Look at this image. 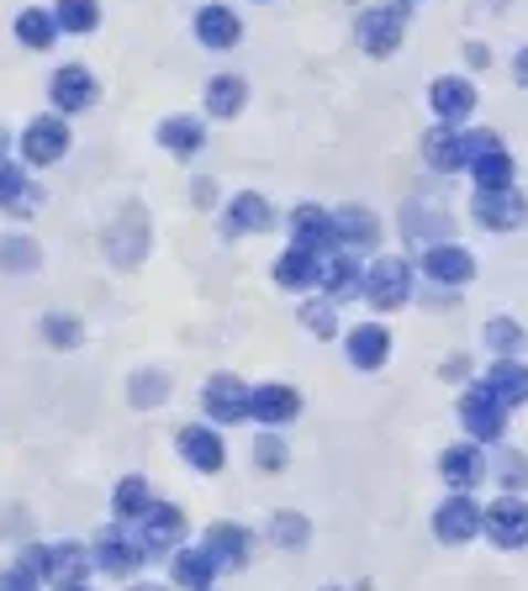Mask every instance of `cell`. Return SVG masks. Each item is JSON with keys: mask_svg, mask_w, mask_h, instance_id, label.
<instances>
[{"mask_svg": "<svg viewBox=\"0 0 528 591\" xmlns=\"http://www.w3.org/2000/svg\"><path fill=\"white\" fill-rule=\"evenodd\" d=\"M386 355H391V333L386 328L365 323V328L349 333V365H355V370H381Z\"/></svg>", "mask_w": 528, "mask_h": 591, "instance_id": "cell-15", "label": "cell"}, {"mask_svg": "<svg viewBox=\"0 0 528 591\" xmlns=\"http://www.w3.org/2000/svg\"><path fill=\"white\" fill-rule=\"evenodd\" d=\"M471 212H476V222L486 228V233H513V228H524L528 201L518 196V186H503V190H476Z\"/></svg>", "mask_w": 528, "mask_h": 591, "instance_id": "cell-4", "label": "cell"}, {"mask_svg": "<svg viewBox=\"0 0 528 591\" xmlns=\"http://www.w3.org/2000/svg\"><path fill=\"white\" fill-rule=\"evenodd\" d=\"M180 454L207 475L222 471V460H228V454H222V439H217L212 428H180Z\"/></svg>", "mask_w": 528, "mask_h": 591, "instance_id": "cell-17", "label": "cell"}, {"mask_svg": "<svg viewBox=\"0 0 528 591\" xmlns=\"http://www.w3.org/2000/svg\"><path fill=\"white\" fill-rule=\"evenodd\" d=\"M53 591H91V587H85V581H59Z\"/></svg>", "mask_w": 528, "mask_h": 591, "instance_id": "cell-45", "label": "cell"}, {"mask_svg": "<svg viewBox=\"0 0 528 591\" xmlns=\"http://www.w3.org/2000/svg\"><path fill=\"white\" fill-rule=\"evenodd\" d=\"M402 32H408V6H381V11H370L360 22V43L376 53V59H386L391 48L402 43Z\"/></svg>", "mask_w": 528, "mask_h": 591, "instance_id": "cell-6", "label": "cell"}, {"mask_svg": "<svg viewBox=\"0 0 528 591\" xmlns=\"http://www.w3.org/2000/svg\"><path fill=\"white\" fill-rule=\"evenodd\" d=\"M27 154L38 159V165H49L64 154V127L59 122H32V133H27Z\"/></svg>", "mask_w": 528, "mask_h": 591, "instance_id": "cell-28", "label": "cell"}, {"mask_svg": "<svg viewBox=\"0 0 528 591\" xmlns=\"http://www.w3.org/2000/svg\"><path fill=\"white\" fill-rule=\"evenodd\" d=\"M481 534L497 549H524L528 545V502L497 497L492 507H481Z\"/></svg>", "mask_w": 528, "mask_h": 591, "instance_id": "cell-1", "label": "cell"}, {"mask_svg": "<svg viewBox=\"0 0 528 591\" xmlns=\"http://www.w3.org/2000/svg\"><path fill=\"white\" fill-rule=\"evenodd\" d=\"M423 275L439 285H465L476 275V260H471V249H460V243H433L429 254H423Z\"/></svg>", "mask_w": 528, "mask_h": 591, "instance_id": "cell-8", "label": "cell"}, {"mask_svg": "<svg viewBox=\"0 0 528 591\" xmlns=\"http://www.w3.org/2000/svg\"><path fill=\"white\" fill-rule=\"evenodd\" d=\"M270 539L275 545H307V518H296V513H275V523H270Z\"/></svg>", "mask_w": 528, "mask_h": 591, "instance_id": "cell-34", "label": "cell"}, {"mask_svg": "<svg viewBox=\"0 0 528 591\" xmlns=\"http://www.w3.org/2000/svg\"><path fill=\"white\" fill-rule=\"evenodd\" d=\"M486 344H492V355L497 359L518 355V349H524V328H518L513 317H492V323H486Z\"/></svg>", "mask_w": 528, "mask_h": 591, "instance_id": "cell-32", "label": "cell"}, {"mask_svg": "<svg viewBox=\"0 0 528 591\" xmlns=\"http://www.w3.org/2000/svg\"><path fill=\"white\" fill-rule=\"evenodd\" d=\"M291 228H296V243L302 249H323V243H334V217L328 212H317V207H302V212L291 217Z\"/></svg>", "mask_w": 528, "mask_h": 591, "instance_id": "cell-24", "label": "cell"}, {"mask_svg": "<svg viewBox=\"0 0 528 591\" xmlns=\"http://www.w3.org/2000/svg\"><path fill=\"white\" fill-rule=\"evenodd\" d=\"M175 581H180L186 591H212L217 560L207 555V549H180V555H175Z\"/></svg>", "mask_w": 528, "mask_h": 591, "instance_id": "cell-19", "label": "cell"}, {"mask_svg": "<svg viewBox=\"0 0 528 591\" xmlns=\"http://www.w3.org/2000/svg\"><path fill=\"white\" fill-rule=\"evenodd\" d=\"M302 323L317 333V338H334L338 333V317H334V307H307L302 312Z\"/></svg>", "mask_w": 528, "mask_h": 591, "instance_id": "cell-39", "label": "cell"}, {"mask_svg": "<svg viewBox=\"0 0 528 591\" xmlns=\"http://www.w3.org/2000/svg\"><path fill=\"white\" fill-rule=\"evenodd\" d=\"M317 281H323V291H328L334 302H344V296H355L360 270H355V260H328L323 270H317Z\"/></svg>", "mask_w": 528, "mask_h": 591, "instance_id": "cell-29", "label": "cell"}, {"mask_svg": "<svg viewBox=\"0 0 528 591\" xmlns=\"http://www.w3.org/2000/svg\"><path fill=\"white\" fill-rule=\"evenodd\" d=\"M471 175H476L481 190L513 186V154H507V148H486V154H476V159H471Z\"/></svg>", "mask_w": 528, "mask_h": 591, "instance_id": "cell-23", "label": "cell"}, {"mask_svg": "<svg viewBox=\"0 0 528 591\" xmlns=\"http://www.w3.org/2000/svg\"><path fill=\"white\" fill-rule=\"evenodd\" d=\"M460 423L471 428V439L476 444H503L507 433V407L486 391V386H471L465 397H460Z\"/></svg>", "mask_w": 528, "mask_h": 591, "instance_id": "cell-2", "label": "cell"}, {"mask_svg": "<svg viewBox=\"0 0 528 591\" xmlns=\"http://www.w3.org/2000/svg\"><path fill=\"white\" fill-rule=\"evenodd\" d=\"M53 101H59V106H91V101H96L91 74H85V70H64L59 80H53Z\"/></svg>", "mask_w": 528, "mask_h": 591, "instance_id": "cell-27", "label": "cell"}, {"mask_svg": "<svg viewBox=\"0 0 528 591\" xmlns=\"http://www.w3.org/2000/svg\"><path fill=\"white\" fill-rule=\"evenodd\" d=\"M439 475L455 486V492H476L481 481H486V454L476 444H455V450L439 454Z\"/></svg>", "mask_w": 528, "mask_h": 591, "instance_id": "cell-9", "label": "cell"}, {"mask_svg": "<svg viewBox=\"0 0 528 591\" xmlns=\"http://www.w3.org/2000/svg\"><path fill=\"white\" fill-rule=\"evenodd\" d=\"M201 402H207V412L217 423H243L249 418V386L239 376H212L207 391H201Z\"/></svg>", "mask_w": 528, "mask_h": 591, "instance_id": "cell-7", "label": "cell"}, {"mask_svg": "<svg viewBox=\"0 0 528 591\" xmlns=\"http://www.w3.org/2000/svg\"><path fill=\"white\" fill-rule=\"evenodd\" d=\"M412 296V270L408 260H376L370 264V275H365V302L376 312H397L408 307Z\"/></svg>", "mask_w": 528, "mask_h": 591, "instance_id": "cell-3", "label": "cell"}, {"mask_svg": "<svg viewBox=\"0 0 528 591\" xmlns=\"http://www.w3.org/2000/svg\"><path fill=\"white\" fill-rule=\"evenodd\" d=\"M64 27H74V32H91L96 27V0H64Z\"/></svg>", "mask_w": 528, "mask_h": 591, "instance_id": "cell-36", "label": "cell"}, {"mask_svg": "<svg viewBox=\"0 0 528 591\" xmlns=\"http://www.w3.org/2000/svg\"><path fill=\"white\" fill-rule=\"evenodd\" d=\"M433 534H439L444 545H471V539H476L481 534V507L471 502V492H455V497L433 513Z\"/></svg>", "mask_w": 528, "mask_h": 591, "instance_id": "cell-5", "label": "cell"}, {"mask_svg": "<svg viewBox=\"0 0 528 591\" xmlns=\"http://www.w3.org/2000/svg\"><path fill=\"white\" fill-rule=\"evenodd\" d=\"M317 270H323V264H317V254L296 243V249H286V254H281V264H275V281L291 285V291H302V285L317 281Z\"/></svg>", "mask_w": 528, "mask_h": 591, "instance_id": "cell-22", "label": "cell"}, {"mask_svg": "<svg viewBox=\"0 0 528 591\" xmlns=\"http://www.w3.org/2000/svg\"><path fill=\"white\" fill-rule=\"evenodd\" d=\"M159 143H165V148H175V154H196V148H201V122L169 117L165 127H159Z\"/></svg>", "mask_w": 528, "mask_h": 591, "instance_id": "cell-30", "label": "cell"}, {"mask_svg": "<svg viewBox=\"0 0 528 591\" xmlns=\"http://www.w3.org/2000/svg\"><path fill=\"white\" fill-rule=\"evenodd\" d=\"M186 539V513L180 507H148L144 513V549H175Z\"/></svg>", "mask_w": 528, "mask_h": 591, "instance_id": "cell-14", "label": "cell"}, {"mask_svg": "<svg viewBox=\"0 0 528 591\" xmlns=\"http://www.w3.org/2000/svg\"><path fill=\"white\" fill-rule=\"evenodd\" d=\"M201 549L212 555L217 566H243V560H249V534H243L239 523H212Z\"/></svg>", "mask_w": 528, "mask_h": 591, "instance_id": "cell-18", "label": "cell"}, {"mask_svg": "<svg viewBox=\"0 0 528 591\" xmlns=\"http://www.w3.org/2000/svg\"><path fill=\"white\" fill-rule=\"evenodd\" d=\"M0 591H38V570L32 566H11L0 576Z\"/></svg>", "mask_w": 528, "mask_h": 591, "instance_id": "cell-40", "label": "cell"}, {"mask_svg": "<svg viewBox=\"0 0 528 591\" xmlns=\"http://www.w3.org/2000/svg\"><path fill=\"white\" fill-rule=\"evenodd\" d=\"M481 386H486V391H492L503 407H524L528 402V365H518L513 355H503L492 370H486V380H481Z\"/></svg>", "mask_w": 528, "mask_h": 591, "instance_id": "cell-11", "label": "cell"}, {"mask_svg": "<svg viewBox=\"0 0 528 591\" xmlns=\"http://www.w3.org/2000/svg\"><path fill=\"white\" fill-rule=\"evenodd\" d=\"M433 112L444 122H465L471 112H476V91H471V80H460V74H444V80H433Z\"/></svg>", "mask_w": 528, "mask_h": 591, "instance_id": "cell-13", "label": "cell"}, {"mask_svg": "<svg viewBox=\"0 0 528 591\" xmlns=\"http://www.w3.org/2000/svg\"><path fill=\"white\" fill-rule=\"evenodd\" d=\"M144 560H148V549L122 539V534H101L96 539V566L106 570V576H138Z\"/></svg>", "mask_w": 528, "mask_h": 591, "instance_id": "cell-12", "label": "cell"}, {"mask_svg": "<svg viewBox=\"0 0 528 591\" xmlns=\"http://www.w3.org/2000/svg\"><path fill=\"white\" fill-rule=\"evenodd\" d=\"M0 254H6V264H32V249H27V243H0Z\"/></svg>", "mask_w": 528, "mask_h": 591, "instance_id": "cell-43", "label": "cell"}, {"mask_svg": "<svg viewBox=\"0 0 528 591\" xmlns=\"http://www.w3.org/2000/svg\"><path fill=\"white\" fill-rule=\"evenodd\" d=\"M513 74H518V85H528V48L513 59Z\"/></svg>", "mask_w": 528, "mask_h": 591, "instance_id": "cell-44", "label": "cell"}, {"mask_svg": "<svg viewBox=\"0 0 528 591\" xmlns=\"http://www.w3.org/2000/svg\"><path fill=\"white\" fill-rule=\"evenodd\" d=\"M49 32H53V27L43 22V17H27V22H22V38H27V43H38V48L49 43Z\"/></svg>", "mask_w": 528, "mask_h": 591, "instance_id": "cell-42", "label": "cell"}, {"mask_svg": "<svg viewBox=\"0 0 528 591\" xmlns=\"http://www.w3.org/2000/svg\"><path fill=\"white\" fill-rule=\"evenodd\" d=\"M254 460H260V471H281V465H286V444H281L275 433H260V439H254Z\"/></svg>", "mask_w": 528, "mask_h": 591, "instance_id": "cell-35", "label": "cell"}, {"mask_svg": "<svg viewBox=\"0 0 528 591\" xmlns=\"http://www.w3.org/2000/svg\"><path fill=\"white\" fill-rule=\"evenodd\" d=\"M207 106H212L217 117H233V112L243 106V80H233V74L212 80V91H207Z\"/></svg>", "mask_w": 528, "mask_h": 591, "instance_id": "cell-33", "label": "cell"}, {"mask_svg": "<svg viewBox=\"0 0 528 591\" xmlns=\"http://www.w3.org/2000/svg\"><path fill=\"white\" fill-rule=\"evenodd\" d=\"M49 338L59 344V349H74V344H80V323H64V317H53V323H49Z\"/></svg>", "mask_w": 528, "mask_h": 591, "instance_id": "cell-41", "label": "cell"}, {"mask_svg": "<svg viewBox=\"0 0 528 591\" xmlns=\"http://www.w3.org/2000/svg\"><path fill=\"white\" fill-rule=\"evenodd\" d=\"M112 507H117V518H144L148 513V481L127 475V481L117 486V497H112Z\"/></svg>", "mask_w": 528, "mask_h": 591, "instance_id": "cell-31", "label": "cell"}, {"mask_svg": "<svg viewBox=\"0 0 528 591\" xmlns=\"http://www.w3.org/2000/svg\"><path fill=\"white\" fill-rule=\"evenodd\" d=\"M423 154H429V165H433V169H460V165H471V148H465V133H455V122L433 127L429 143H423Z\"/></svg>", "mask_w": 528, "mask_h": 591, "instance_id": "cell-16", "label": "cell"}, {"mask_svg": "<svg viewBox=\"0 0 528 591\" xmlns=\"http://www.w3.org/2000/svg\"><path fill=\"white\" fill-rule=\"evenodd\" d=\"M196 32H201L207 48H233L239 43V17H233L228 6H207V11L196 17Z\"/></svg>", "mask_w": 528, "mask_h": 591, "instance_id": "cell-21", "label": "cell"}, {"mask_svg": "<svg viewBox=\"0 0 528 591\" xmlns=\"http://www.w3.org/2000/svg\"><path fill=\"white\" fill-rule=\"evenodd\" d=\"M334 238L338 243H355V249H370V243H376V222H370V212H360V207H344V212L334 217Z\"/></svg>", "mask_w": 528, "mask_h": 591, "instance_id": "cell-25", "label": "cell"}, {"mask_svg": "<svg viewBox=\"0 0 528 591\" xmlns=\"http://www.w3.org/2000/svg\"><path fill=\"white\" fill-rule=\"evenodd\" d=\"M497 481H507L513 492H524V486H528V460H524V454L507 450V454H503V465H497Z\"/></svg>", "mask_w": 528, "mask_h": 591, "instance_id": "cell-38", "label": "cell"}, {"mask_svg": "<svg viewBox=\"0 0 528 591\" xmlns=\"http://www.w3.org/2000/svg\"><path fill=\"white\" fill-rule=\"evenodd\" d=\"M165 397H169L165 376H138L133 380V402L138 407H154V402H165Z\"/></svg>", "mask_w": 528, "mask_h": 591, "instance_id": "cell-37", "label": "cell"}, {"mask_svg": "<svg viewBox=\"0 0 528 591\" xmlns=\"http://www.w3.org/2000/svg\"><path fill=\"white\" fill-rule=\"evenodd\" d=\"M275 217H270V207H264L260 196H239L233 207H228V228L233 233H264Z\"/></svg>", "mask_w": 528, "mask_h": 591, "instance_id": "cell-26", "label": "cell"}, {"mask_svg": "<svg viewBox=\"0 0 528 591\" xmlns=\"http://www.w3.org/2000/svg\"><path fill=\"white\" fill-rule=\"evenodd\" d=\"M402 6H412V0H402Z\"/></svg>", "mask_w": 528, "mask_h": 591, "instance_id": "cell-47", "label": "cell"}, {"mask_svg": "<svg viewBox=\"0 0 528 591\" xmlns=\"http://www.w3.org/2000/svg\"><path fill=\"white\" fill-rule=\"evenodd\" d=\"M133 591H159V587H133Z\"/></svg>", "mask_w": 528, "mask_h": 591, "instance_id": "cell-46", "label": "cell"}, {"mask_svg": "<svg viewBox=\"0 0 528 591\" xmlns=\"http://www.w3.org/2000/svg\"><path fill=\"white\" fill-rule=\"evenodd\" d=\"M296 412H302V397H296L291 386H260V391H249V418L264 428L291 423Z\"/></svg>", "mask_w": 528, "mask_h": 591, "instance_id": "cell-10", "label": "cell"}, {"mask_svg": "<svg viewBox=\"0 0 528 591\" xmlns=\"http://www.w3.org/2000/svg\"><path fill=\"white\" fill-rule=\"evenodd\" d=\"M85 566H91V560H85V549H80V545H59V549H43V566H38V576H49L53 587H59V581H80V576H85Z\"/></svg>", "mask_w": 528, "mask_h": 591, "instance_id": "cell-20", "label": "cell"}]
</instances>
